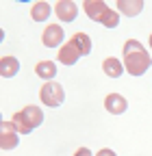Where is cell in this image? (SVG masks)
Masks as SVG:
<instances>
[{
    "mask_svg": "<svg viewBox=\"0 0 152 156\" xmlns=\"http://www.w3.org/2000/svg\"><path fill=\"white\" fill-rule=\"evenodd\" d=\"M150 63H152V56L148 54V50L137 41V39H128L124 44V69L130 76L146 74Z\"/></svg>",
    "mask_w": 152,
    "mask_h": 156,
    "instance_id": "6da1fadb",
    "label": "cell"
},
{
    "mask_svg": "<svg viewBox=\"0 0 152 156\" xmlns=\"http://www.w3.org/2000/svg\"><path fill=\"white\" fill-rule=\"evenodd\" d=\"M83 9L87 13L89 20H93V22H100L102 26L107 28H115L120 24V15L113 11L109 5H104L102 0H85L83 2Z\"/></svg>",
    "mask_w": 152,
    "mask_h": 156,
    "instance_id": "7a4b0ae2",
    "label": "cell"
},
{
    "mask_svg": "<svg viewBox=\"0 0 152 156\" xmlns=\"http://www.w3.org/2000/svg\"><path fill=\"white\" fill-rule=\"evenodd\" d=\"M42 122H44V113H42L39 106H26V108H22V111L13 113V117H11L13 128L20 132V134L33 132Z\"/></svg>",
    "mask_w": 152,
    "mask_h": 156,
    "instance_id": "3957f363",
    "label": "cell"
},
{
    "mask_svg": "<svg viewBox=\"0 0 152 156\" xmlns=\"http://www.w3.org/2000/svg\"><path fill=\"white\" fill-rule=\"evenodd\" d=\"M39 100H42V104H46V106H61L63 104V100H65V91H63V87L59 85V83H44V87L39 89Z\"/></svg>",
    "mask_w": 152,
    "mask_h": 156,
    "instance_id": "277c9868",
    "label": "cell"
},
{
    "mask_svg": "<svg viewBox=\"0 0 152 156\" xmlns=\"http://www.w3.org/2000/svg\"><path fill=\"white\" fill-rule=\"evenodd\" d=\"M17 136H20V132H17L15 128H13V124L11 122H0V147H2L5 152L7 150H13L15 145H17Z\"/></svg>",
    "mask_w": 152,
    "mask_h": 156,
    "instance_id": "5b68a950",
    "label": "cell"
},
{
    "mask_svg": "<svg viewBox=\"0 0 152 156\" xmlns=\"http://www.w3.org/2000/svg\"><path fill=\"white\" fill-rule=\"evenodd\" d=\"M63 35L65 33H63V28L59 24H48L46 30H44V35H42V41H44L46 48H56V46H61Z\"/></svg>",
    "mask_w": 152,
    "mask_h": 156,
    "instance_id": "8992f818",
    "label": "cell"
},
{
    "mask_svg": "<svg viewBox=\"0 0 152 156\" xmlns=\"http://www.w3.org/2000/svg\"><path fill=\"white\" fill-rule=\"evenodd\" d=\"M78 56H83V54H81V50L76 48V44L72 41V39L67 44H63L61 50L56 52V58H59V63H63V65H74L76 61H78Z\"/></svg>",
    "mask_w": 152,
    "mask_h": 156,
    "instance_id": "52a82bcc",
    "label": "cell"
},
{
    "mask_svg": "<svg viewBox=\"0 0 152 156\" xmlns=\"http://www.w3.org/2000/svg\"><path fill=\"white\" fill-rule=\"evenodd\" d=\"M54 13L61 22H72L76 17V13H78V7H76V2H72V0H59L56 7H54Z\"/></svg>",
    "mask_w": 152,
    "mask_h": 156,
    "instance_id": "ba28073f",
    "label": "cell"
},
{
    "mask_svg": "<svg viewBox=\"0 0 152 156\" xmlns=\"http://www.w3.org/2000/svg\"><path fill=\"white\" fill-rule=\"evenodd\" d=\"M104 108L111 113V115H122L126 108H128V102H126V98L120 95V93H109L104 98Z\"/></svg>",
    "mask_w": 152,
    "mask_h": 156,
    "instance_id": "9c48e42d",
    "label": "cell"
},
{
    "mask_svg": "<svg viewBox=\"0 0 152 156\" xmlns=\"http://www.w3.org/2000/svg\"><path fill=\"white\" fill-rule=\"evenodd\" d=\"M17 69H20V61H17L15 56H2V58H0V76H2V78L15 76Z\"/></svg>",
    "mask_w": 152,
    "mask_h": 156,
    "instance_id": "30bf717a",
    "label": "cell"
},
{
    "mask_svg": "<svg viewBox=\"0 0 152 156\" xmlns=\"http://www.w3.org/2000/svg\"><path fill=\"white\" fill-rule=\"evenodd\" d=\"M141 9H143L141 0H118V11L128 15V17H135Z\"/></svg>",
    "mask_w": 152,
    "mask_h": 156,
    "instance_id": "8fae6325",
    "label": "cell"
},
{
    "mask_svg": "<svg viewBox=\"0 0 152 156\" xmlns=\"http://www.w3.org/2000/svg\"><path fill=\"white\" fill-rule=\"evenodd\" d=\"M102 69H104V74H107V76H111V78H120V76L126 72V69H124V65H122V61H118L115 56L104 58Z\"/></svg>",
    "mask_w": 152,
    "mask_h": 156,
    "instance_id": "7c38bea8",
    "label": "cell"
},
{
    "mask_svg": "<svg viewBox=\"0 0 152 156\" xmlns=\"http://www.w3.org/2000/svg\"><path fill=\"white\" fill-rule=\"evenodd\" d=\"M35 74L39 78H44V80H50V78L56 76V65L52 61H39L35 65Z\"/></svg>",
    "mask_w": 152,
    "mask_h": 156,
    "instance_id": "4fadbf2b",
    "label": "cell"
},
{
    "mask_svg": "<svg viewBox=\"0 0 152 156\" xmlns=\"http://www.w3.org/2000/svg\"><path fill=\"white\" fill-rule=\"evenodd\" d=\"M50 5L48 2H35L33 7H31V17L35 20V22H44V20H48L50 17Z\"/></svg>",
    "mask_w": 152,
    "mask_h": 156,
    "instance_id": "5bb4252c",
    "label": "cell"
},
{
    "mask_svg": "<svg viewBox=\"0 0 152 156\" xmlns=\"http://www.w3.org/2000/svg\"><path fill=\"white\" fill-rule=\"evenodd\" d=\"M72 41L76 44V48L81 50V54H83V56L91 52V39H89L85 33H74V35H72Z\"/></svg>",
    "mask_w": 152,
    "mask_h": 156,
    "instance_id": "9a60e30c",
    "label": "cell"
},
{
    "mask_svg": "<svg viewBox=\"0 0 152 156\" xmlns=\"http://www.w3.org/2000/svg\"><path fill=\"white\" fill-rule=\"evenodd\" d=\"M96 156H118L115 152H113V150H109V147H104V150H100Z\"/></svg>",
    "mask_w": 152,
    "mask_h": 156,
    "instance_id": "2e32d148",
    "label": "cell"
},
{
    "mask_svg": "<svg viewBox=\"0 0 152 156\" xmlns=\"http://www.w3.org/2000/svg\"><path fill=\"white\" fill-rule=\"evenodd\" d=\"M74 156H91V152H89L87 147H81V150H76V152H74Z\"/></svg>",
    "mask_w": 152,
    "mask_h": 156,
    "instance_id": "e0dca14e",
    "label": "cell"
},
{
    "mask_svg": "<svg viewBox=\"0 0 152 156\" xmlns=\"http://www.w3.org/2000/svg\"><path fill=\"white\" fill-rule=\"evenodd\" d=\"M150 48H152V35H150Z\"/></svg>",
    "mask_w": 152,
    "mask_h": 156,
    "instance_id": "ac0fdd59",
    "label": "cell"
}]
</instances>
